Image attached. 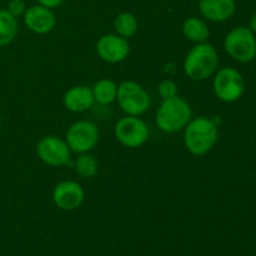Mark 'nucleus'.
Listing matches in <instances>:
<instances>
[{"label": "nucleus", "instance_id": "nucleus-3", "mask_svg": "<svg viewBox=\"0 0 256 256\" xmlns=\"http://www.w3.org/2000/svg\"><path fill=\"white\" fill-rule=\"evenodd\" d=\"M192 119V109L189 102L180 96L162 100L155 114V122L162 132L174 134L185 129Z\"/></svg>", "mask_w": 256, "mask_h": 256}, {"label": "nucleus", "instance_id": "nucleus-12", "mask_svg": "<svg viewBox=\"0 0 256 256\" xmlns=\"http://www.w3.org/2000/svg\"><path fill=\"white\" fill-rule=\"evenodd\" d=\"M22 18H24L25 26L30 32L39 35L52 32L56 25V15L52 12V9L39 4L28 8Z\"/></svg>", "mask_w": 256, "mask_h": 256}, {"label": "nucleus", "instance_id": "nucleus-10", "mask_svg": "<svg viewBox=\"0 0 256 256\" xmlns=\"http://www.w3.org/2000/svg\"><path fill=\"white\" fill-rule=\"evenodd\" d=\"M52 202L55 206L64 212H72L82 206L85 192L82 185L74 180H62L52 190Z\"/></svg>", "mask_w": 256, "mask_h": 256}, {"label": "nucleus", "instance_id": "nucleus-1", "mask_svg": "<svg viewBox=\"0 0 256 256\" xmlns=\"http://www.w3.org/2000/svg\"><path fill=\"white\" fill-rule=\"evenodd\" d=\"M219 139V128L208 116L192 118L184 129V145L190 154L202 156L212 150Z\"/></svg>", "mask_w": 256, "mask_h": 256}, {"label": "nucleus", "instance_id": "nucleus-25", "mask_svg": "<svg viewBox=\"0 0 256 256\" xmlns=\"http://www.w3.org/2000/svg\"><path fill=\"white\" fill-rule=\"evenodd\" d=\"M0 128H2V115H0Z\"/></svg>", "mask_w": 256, "mask_h": 256}, {"label": "nucleus", "instance_id": "nucleus-21", "mask_svg": "<svg viewBox=\"0 0 256 256\" xmlns=\"http://www.w3.org/2000/svg\"><path fill=\"white\" fill-rule=\"evenodd\" d=\"M26 9L28 8L24 0H10L6 8L8 12H9L12 15H14L15 18L24 16Z\"/></svg>", "mask_w": 256, "mask_h": 256}, {"label": "nucleus", "instance_id": "nucleus-11", "mask_svg": "<svg viewBox=\"0 0 256 256\" xmlns=\"http://www.w3.org/2000/svg\"><path fill=\"white\" fill-rule=\"evenodd\" d=\"M96 52L99 58L109 64L122 62L129 56L130 44L128 39L118 34H105L96 42Z\"/></svg>", "mask_w": 256, "mask_h": 256}, {"label": "nucleus", "instance_id": "nucleus-5", "mask_svg": "<svg viewBox=\"0 0 256 256\" xmlns=\"http://www.w3.org/2000/svg\"><path fill=\"white\" fill-rule=\"evenodd\" d=\"M224 48L228 54L238 62L246 64L256 56V39L249 28L238 26L226 34Z\"/></svg>", "mask_w": 256, "mask_h": 256}, {"label": "nucleus", "instance_id": "nucleus-14", "mask_svg": "<svg viewBox=\"0 0 256 256\" xmlns=\"http://www.w3.org/2000/svg\"><path fill=\"white\" fill-rule=\"evenodd\" d=\"M94 95L86 85H76L68 90L62 96V104L72 112H85L94 105Z\"/></svg>", "mask_w": 256, "mask_h": 256}, {"label": "nucleus", "instance_id": "nucleus-19", "mask_svg": "<svg viewBox=\"0 0 256 256\" xmlns=\"http://www.w3.org/2000/svg\"><path fill=\"white\" fill-rule=\"evenodd\" d=\"M75 172L84 179L94 178L99 172L98 160L89 152L79 154V156L75 160Z\"/></svg>", "mask_w": 256, "mask_h": 256}, {"label": "nucleus", "instance_id": "nucleus-15", "mask_svg": "<svg viewBox=\"0 0 256 256\" xmlns=\"http://www.w3.org/2000/svg\"><path fill=\"white\" fill-rule=\"evenodd\" d=\"M182 29L184 36L195 44L208 42L210 36V30L206 22L196 16H190L185 19Z\"/></svg>", "mask_w": 256, "mask_h": 256}, {"label": "nucleus", "instance_id": "nucleus-22", "mask_svg": "<svg viewBox=\"0 0 256 256\" xmlns=\"http://www.w3.org/2000/svg\"><path fill=\"white\" fill-rule=\"evenodd\" d=\"M38 4L42 5L45 8H49V9H55V8L60 6V5L64 2V0H36Z\"/></svg>", "mask_w": 256, "mask_h": 256}, {"label": "nucleus", "instance_id": "nucleus-24", "mask_svg": "<svg viewBox=\"0 0 256 256\" xmlns=\"http://www.w3.org/2000/svg\"><path fill=\"white\" fill-rule=\"evenodd\" d=\"M165 72H168V74H174L175 72V65L172 64V62H170V64H166L165 65Z\"/></svg>", "mask_w": 256, "mask_h": 256}, {"label": "nucleus", "instance_id": "nucleus-6", "mask_svg": "<svg viewBox=\"0 0 256 256\" xmlns=\"http://www.w3.org/2000/svg\"><path fill=\"white\" fill-rule=\"evenodd\" d=\"M100 130L95 122L89 120H79L70 125L65 134V142L72 152L84 154L89 152L98 145Z\"/></svg>", "mask_w": 256, "mask_h": 256}, {"label": "nucleus", "instance_id": "nucleus-7", "mask_svg": "<svg viewBox=\"0 0 256 256\" xmlns=\"http://www.w3.org/2000/svg\"><path fill=\"white\" fill-rule=\"evenodd\" d=\"M212 89L218 99L222 102H238L245 92L244 78L234 68H222L214 74Z\"/></svg>", "mask_w": 256, "mask_h": 256}, {"label": "nucleus", "instance_id": "nucleus-16", "mask_svg": "<svg viewBox=\"0 0 256 256\" xmlns=\"http://www.w3.org/2000/svg\"><path fill=\"white\" fill-rule=\"evenodd\" d=\"M19 32L18 18L10 14L6 9H0V46L12 44Z\"/></svg>", "mask_w": 256, "mask_h": 256}, {"label": "nucleus", "instance_id": "nucleus-17", "mask_svg": "<svg viewBox=\"0 0 256 256\" xmlns=\"http://www.w3.org/2000/svg\"><path fill=\"white\" fill-rule=\"evenodd\" d=\"M94 100L100 105H110L116 100L118 85L110 79H102L94 84L92 89Z\"/></svg>", "mask_w": 256, "mask_h": 256}, {"label": "nucleus", "instance_id": "nucleus-13", "mask_svg": "<svg viewBox=\"0 0 256 256\" xmlns=\"http://www.w3.org/2000/svg\"><path fill=\"white\" fill-rule=\"evenodd\" d=\"M236 10L235 0H199V12L212 22L229 20Z\"/></svg>", "mask_w": 256, "mask_h": 256}, {"label": "nucleus", "instance_id": "nucleus-23", "mask_svg": "<svg viewBox=\"0 0 256 256\" xmlns=\"http://www.w3.org/2000/svg\"><path fill=\"white\" fill-rule=\"evenodd\" d=\"M249 29L252 30L254 34H256V12L250 18V22H249Z\"/></svg>", "mask_w": 256, "mask_h": 256}, {"label": "nucleus", "instance_id": "nucleus-20", "mask_svg": "<svg viewBox=\"0 0 256 256\" xmlns=\"http://www.w3.org/2000/svg\"><path fill=\"white\" fill-rule=\"evenodd\" d=\"M178 90H179L178 89V84L172 79H164L162 82H160L159 86H158V92H159V96L162 100L176 96Z\"/></svg>", "mask_w": 256, "mask_h": 256}, {"label": "nucleus", "instance_id": "nucleus-18", "mask_svg": "<svg viewBox=\"0 0 256 256\" xmlns=\"http://www.w3.org/2000/svg\"><path fill=\"white\" fill-rule=\"evenodd\" d=\"M138 19L132 12H122L119 15H116L114 20V29L118 35L125 39H130L134 36L138 32Z\"/></svg>", "mask_w": 256, "mask_h": 256}, {"label": "nucleus", "instance_id": "nucleus-4", "mask_svg": "<svg viewBox=\"0 0 256 256\" xmlns=\"http://www.w3.org/2000/svg\"><path fill=\"white\" fill-rule=\"evenodd\" d=\"M118 104L122 112L132 116H140L149 110L152 105L150 95L139 82L126 80L118 86Z\"/></svg>", "mask_w": 256, "mask_h": 256}, {"label": "nucleus", "instance_id": "nucleus-8", "mask_svg": "<svg viewBox=\"0 0 256 256\" xmlns=\"http://www.w3.org/2000/svg\"><path fill=\"white\" fill-rule=\"evenodd\" d=\"M114 134L122 146L135 149L142 146L148 142L150 130L146 122L139 116L126 115L115 124Z\"/></svg>", "mask_w": 256, "mask_h": 256}, {"label": "nucleus", "instance_id": "nucleus-2", "mask_svg": "<svg viewBox=\"0 0 256 256\" xmlns=\"http://www.w3.org/2000/svg\"><path fill=\"white\" fill-rule=\"evenodd\" d=\"M219 68V54L212 44L205 42L195 44L184 59L185 75L195 82L212 78Z\"/></svg>", "mask_w": 256, "mask_h": 256}, {"label": "nucleus", "instance_id": "nucleus-9", "mask_svg": "<svg viewBox=\"0 0 256 256\" xmlns=\"http://www.w3.org/2000/svg\"><path fill=\"white\" fill-rule=\"evenodd\" d=\"M36 154L42 162L50 166H64L72 159V150L65 139L56 135H45L38 142Z\"/></svg>", "mask_w": 256, "mask_h": 256}]
</instances>
